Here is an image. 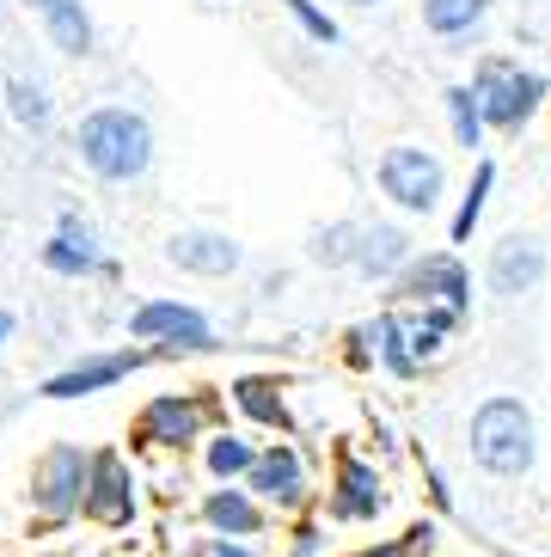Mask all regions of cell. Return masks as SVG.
I'll return each instance as SVG.
<instances>
[{
  "label": "cell",
  "instance_id": "4",
  "mask_svg": "<svg viewBox=\"0 0 551 557\" xmlns=\"http://www.w3.org/2000/svg\"><path fill=\"white\" fill-rule=\"evenodd\" d=\"M215 429V398L209 393H154L130 423V442L147 454H191L209 442Z\"/></svg>",
  "mask_w": 551,
  "mask_h": 557
},
{
  "label": "cell",
  "instance_id": "25",
  "mask_svg": "<svg viewBox=\"0 0 551 557\" xmlns=\"http://www.w3.org/2000/svg\"><path fill=\"white\" fill-rule=\"evenodd\" d=\"M441 104H448V129H454V148L485 153L490 123H485V104H478V92H472V86H448V92H441Z\"/></svg>",
  "mask_w": 551,
  "mask_h": 557
},
{
  "label": "cell",
  "instance_id": "10",
  "mask_svg": "<svg viewBox=\"0 0 551 557\" xmlns=\"http://www.w3.org/2000/svg\"><path fill=\"white\" fill-rule=\"evenodd\" d=\"M130 337L135 344H154V349H191V356H203V349H215V325L209 312H196L191 300H142V307L130 312Z\"/></svg>",
  "mask_w": 551,
  "mask_h": 557
},
{
  "label": "cell",
  "instance_id": "8",
  "mask_svg": "<svg viewBox=\"0 0 551 557\" xmlns=\"http://www.w3.org/2000/svg\"><path fill=\"white\" fill-rule=\"evenodd\" d=\"M245 491L258 496L270 515H307L313 508V478H307V459L294 442H258V459L245 472Z\"/></svg>",
  "mask_w": 551,
  "mask_h": 557
},
{
  "label": "cell",
  "instance_id": "9",
  "mask_svg": "<svg viewBox=\"0 0 551 557\" xmlns=\"http://www.w3.org/2000/svg\"><path fill=\"white\" fill-rule=\"evenodd\" d=\"M93 527L105 533H130L142 521V484H135L130 459L117 454V447H98L93 454V478H86V508H81Z\"/></svg>",
  "mask_w": 551,
  "mask_h": 557
},
{
  "label": "cell",
  "instance_id": "6",
  "mask_svg": "<svg viewBox=\"0 0 551 557\" xmlns=\"http://www.w3.org/2000/svg\"><path fill=\"white\" fill-rule=\"evenodd\" d=\"M86 478H93V447H81V442H49L44 459L32 466V508H37V521H44V527L81 521Z\"/></svg>",
  "mask_w": 551,
  "mask_h": 557
},
{
  "label": "cell",
  "instance_id": "21",
  "mask_svg": "<svg viewBox=\"0 0 551 557\" xmlns=\"http://www.w3.org/2000/svg\"><path fill=\"white\" fill-rule=\"evenodd\" d=\"M368 331H374V361H380L392 380H417L423 374V361H417V349H411V331H405V312L399 307H387Z\"/></svg>",
  "mask_w": 551,
  "mask_h": 557
},
{
  "label": "cell",
  "instance_id": "31",
  "mask_svg": "<svg viewBox=\"0 0 551 557\" xmlns=\"http://www.w3.org/2000/svg\"><path fill=\"white\" fill-rule=\"evenodd\" d=\"M356 557H417V545H411V533H399V540L368 545V552H356Z\"/></svg>",
  "mask_w": 551,
  "mask_h": 557
},
{
  "label": "cell",
  "instance_id": "16",
  "mask_svg": "<svg viewBox=\"0 0 551 557\" xmlns=\"http://www.w3.org/2000/svg\"><path fill=\"white\" fill-rule=\"evenodd\" d=\"M196 515H203V527L221 533V540H264V533H270V508L245 491V484H215V491H203Z\"/></svg>",
  "mask_w": 551,
  "mask_h": 557
},
{
  "label": "cell",
  "instance_id": "30",
  "mask_svg": "<svg viewBox=\"0 0 551 557\" xmlns=\"http://www.w3.org/2000/svg\"><path fill=\"white\" fill-rule=\"evenodd\" d=\"M343 361H350V368H374V331H368V325L350 331V349H343Z\"/></svg>",
  "mask_w": 551,
  "mask_h": 557
},
{
  "label": "cell",
  "instance_id": "29",
  "mask_svg": "<svg viewBox=\"0 0 551 557\" xmlns=\"http://www.w3.org/2000/svg\"><path fill=\"white\" fill-rule=\"evenodd\" d=\"M191 557H264L252 540H221V533H209V540H196Z\"/></svg>",
  "mask_w": 551,
  "mask_h": 557
},
{
  "label": "cell",
  "instance_id": "26",
  "mask_svg": "<svg viewBox=\"0 0 551 557\" xmlns=\"http://www.w3.org/2000/svg\"><path fill=\"white\" fill-rule=\"evenodd\" d=\"M490 190H497V160H485V153H478V165H472V184H466V197H460L454 221H448V239H454V246H466L472 233H478Z\"/></svg>",
  "mask_w": 551,
  "mask_h": 557
},
{
  "label": "cell",
  "instance_id": "13",
  "mask_svg": "<svg viewBox=\"0 0 551 557\" xmlns=\"http://www.w3.org/2000/svg\"><path fill=\"white\" fill-rule=\"evenodd\" d=\"M147 356H154V349H105V356H81L74 368L49 374L44 386H37V398H56V405H68V398L111 393V386H123L135 368H147Z\"/></svg>",
  "mask_w": 551,
  "mask_h": 557
},
{
  "label": "cell",
  "instance_id": "20",
  "mask_svg": "<svg viewBox=\"0 0 551 557\" xmlns=\"http://www.w3.org/2000/svg\"><path fill=\"white\" fill-rule=\"evenodd\" d=\"M252 459H258V442H252L245 429H209V442H203V472H209L215 484H245Z\"/></svg>",
  "mask_w": 551,
  "mask_h": 557
},
{
  "label": "cell",
  "instance_id": "33",
  "mask_svg": "<svg viewBox=\"0 0 551 557\" xmlns=\"http://www.w3.org/2000/svg\"><path fill=\"white\" fill-rule=\"evenodd\" d=\"M343 7H362V13H368V7H387V0H343Z\"/></svg>",
  "mask_w": 551,
  "mask_h": 557
},
{
  "label": "cell",
  "instance_id": "11",
  "mask_svg": "<svg viewBox=\"0 0 551 557\" xmlns=\"http://www.w3.org/2000/svg\"><path fill=\"white\" fill-rule=\"evenodd\" d=\"M551 270V251L539 233H503L497 246H490V263H485V288L497 300H521V295H534L539 282H546Z\"/></svg>",
  "mask_w": 551,
  "mask_h": 557
},
{
  "label": "cell",
  "instance_id": "24",
  "mask_svg": "<svg viewBox=\"0 0 551 557\" xmlns=\"http://www.w3.org/2000/svg\"><path fill=\"white\" fill-rule=\"evenodd\" d=\"M7 116H13L19 129L44 135L56 123V99H49V86L37 74H7Z\"/></svg>",
  "mask_w": 551,
  "mask_h": 557
},
{
  "label": "cell",
  "instance_id": "2",
  "mask_svg": "<svg viewBox=\"0 0 551 557\" xmlns=\"http://www.w3.org/2000/svg\"><path fill=\"white\" fill-rule=\"evenodd\" d=\"M466 454L478 472L490 478H527L539 459V423H534V405L515 393H490L485 405L472 410V429H466Z\"/></svg>",
  "mask_w": 551,
  "mask_h": 557
},
{
  "label": "cell",
  "instance_id": "27",
  "mask_svg": "<svg viewBox=\"0 0 551 557\" xmlns=\"http://www.w3.org/2000/svg\"><path fill=\"white\" fill-rule=\"evenodd\" d=\"M356 239H362V221H325V227L307 233V258L319 270H350L356 263Z\"/></svg>",
  "mask_w": 551,
  "mask_h": 557
},
{
  "label": "cell",
  "instance_id": "23",
  "mask_svg": "<svg viewBox=\"0 0 551 557\" xmlns=\"http://www.w3.org/2000/svg\"><path fill=\"white\" fill-rule=\"evenodd\" d=\"M399 312H405L411 349H417V361H423V368H429V361H436L441 349L454 344L460 319H466V312H454V307H399Z\"/></svg>",
  "mask_w": 551,
  "mask_h": 557
},
{
  "label": "cell",
  "instance_id": "12",
  "mask_svg": "<svg viewBox=\"0 0 551 557\" xmlns=\"http://www.w3.org/2000/svg\"><path fill=\"white\" fill-rule=\"evenodd\" d=\"M166 263L184 270V276H203V282H228L245 270V246L221 227H179L166 239Z\"/></svg>",
  "mask_w": 551,
  "mask_h": 557
},
{
  "label": "cell",
  "instance_id": "7",
  "mask_svg": "<svg viewBox=\"0 0 551 557\" xmlns=\"http://www.w3.org/2000/svg\"><path fill=\"white\" fill-rule=\"evenodd\" d=\"M392 300L399 307H454L472 312V270L460 251H417V258L392 276Z\"/></svg>",
  "mask_w": 551,
  "mask_h": 557
},
{
  "label": "cell",
  "instance_id": "1",
  "mask_svg": "<svg viewBox=\"0 0 551 557\" xmlns=\"http://www.w3.org/2000/svg\"><path fill=\"white\" fill-rule=\"evenodd\" d=\"M74 153L98 184H142L154 172V123L135 104H98L74 129Z\"/></svg>",
  "mask_w": 551,
  "mask_h": 557
},
{
  "label": "cell",
  "instance_id": "22",
  "mask_svg": "<svg viewBox=\"0 0 551 557\" xmlns=\"http://www.w3.org/2000/svg\"><path fill=\"white\" fill-rule=\"evenodd\" d=\"M490 7L497 0H423V32L441 37V44H466L490 18Z\"/></svg>",
  "mask_w": 551,
  "mask_h": 557
},
{
  "label": "cell",
  "instance_id": "32",
  "mask_svg": "<svg viewBox=\"0 0 551 557\" xmlns=\"http://www.w3.org/2000/svg\"><path fill=\"white\" fill-rule=\"evenodd\" d=\"M13 331H19V319H13V312H7V307H0V349L13 344Z\"/></svg>",
  "mask_w": 551,
  "mask_h": 557
},
{
  "label": "cell",
  "instance_id": "19",
  "mask_svg": "<svg viewBox=\"0 0 551 557\" xmlns=\"http://www.w3.org/2000/svg\"><path fill=\"white\" fill-rule=\"evenodd\" d=\"M228 398H233V410H240L245 423L289 435V393H282V380L276 374H240L228 386Z\"/></svg>",
  "mask_w": 551,
  "mask_h": 557
},
{
  "label": "cell",
  "instance_id": "14",
  "mask_svg": "<svg viewBox=\"0 0 551 557\" xmlns=\"http://www.w3.org/2000/svg\"><path fill=\"white\" fill-rule=\"evenodd\" d=\"M387 508V484L362 454H338V472H331V491H325V515L331 521H374Z\"/></svg>",
  "mask_w": 551,
  "mask_h": 557
},
{
  "label": "cell",
  "instance_id": "28",
  "mask_svg": "<svg viewBox=\"0 0 551 557\" xmlns=\"http://www.w3.org/2000/svg\"><path fill=\"white\" fill-rule=\"evenodd\" d=\"M282 7H289V18L301 25V37H307V44H319V50H338V44H343L338 18L325 13V7H313V0H282Z\"/></svg>",
  "mask_w": 551,
  "mask_h": 557
},
{
  "label": "cell",
  "instance_id": "5",
  "mask_svg": "<svg viewBox=\"0 0 551 557\" xmlns=\"http://www.w3.org/2000/svg\"><path fill=\"white\" fill-rule=\"evenodd\" d=\"M374 184H380V197L392 209L405 214H436L448 202V160L436 148H423V141H392L374 165Z\"/></svg>",
  "mask_w": 551,
  "mask_h": 557
},
{
  "label": "cell",
  "instance_id": "35",
  "mask_svg": "<svg viewBox=\"0 0 551 557\" xmlns=\"http://www.w3.org/2000/svg\"><path fill=\"white\" fill-rule=\"evenodd\" d=\"M215 7H228V0H215Z\"/></svg>",
  "mask_w": 551,
  "mask_h": 557
},
{
  "label": "cell",
  "instance_id": "34",
  "mask_svg": "<svg viewBox=\"0 0 551 557\" xmlns=\"http://www.w3.org/2000/svg\"><path fill=\"white\" fill-rule=\"evenodd\" d=\"M81 557H105V552H81Z\"/></svg>",
  "mask_w": 551,
  "mask_h": 557
},
{
  "label": "cell",
  "instance_id": "18",
  "mask_svg": "<svg viewBox=\"0 0 551 557\" xmlns=\"http://www.w3.org/2000/svg\"><path fill=\"white\" fill-rule=\"evenodd\" d=\"M37 25H44L49 50L74 55V62H86V55L98 50V32H93V13H86L81 0H44L37 7Z\"/></svg>",
  "mask_w": 551,
  "mask_h": 557
},
{
  "label": "cell",
  "instance_id": "15",
  "mask_svg": "<svg viewBox=\"0 0 551 557\" xmlns=\"http://www.w3.org/2000/svg\"><path fill=\"white\" fill-rule=\"evenodd\" d=\"M44 270L49 276H68V282H86V276H117V263L98 251L93 227H86L74 209H62V221H56V239L44 246Z\"/></svg>",
  "mask_w": 551,
  "mask_h": 557
},
{
  "label": "cell",
  "instance_id": "3",
  "mask_svg": "<svg viewBox=\"0 0 551 557\" xmlns=\"http://www.w3.org/2000/svg\"><path fill=\"white\" fill-rule=\"evenodd\" d=\"M466 86L478 92V104H485L490 135H521L534 123V111L546 104V74L521 67L515 55H485V62L472 67Z\"/></svg>",
  "mask_w": 551,
  "mask_h": 557
},
{
  "label": "cell",
  "instance_id": "17",
  "mask_svg": "<svg viewBox=\"0 0 551 557\" xmlns=\"http://www.w3.org/2000/svg\"><path fill=\"white\" fill-rule=\"evenodd\" d=\"M417 258V239H411L399 221H362V239H356V270L362 282H392L405 263Z\"/></svg>",
  "mask_w": 551,
  "mask_h": 557
}]
</instances>
